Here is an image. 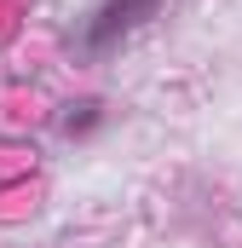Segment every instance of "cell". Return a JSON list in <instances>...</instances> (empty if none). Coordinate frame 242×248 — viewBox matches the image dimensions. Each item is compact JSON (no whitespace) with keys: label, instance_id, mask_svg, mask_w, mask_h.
<instances>
[{"label":"cell","instance_id":"cell-1","mask_svg":"<svg viewBox=\"0 0 242 248\" xmlns=\"http://www.w3.org/2000/svg\"><path fill=\"white\" fill-rule=\"evenodd\" d=\"M162 12V0H98L92 6V17L81 23V52L87 58H98V52H110V46H121L138 23H150Z\"/></svg>","mask_w":242,"mask_h":248},{"label":"cell","instance_id":"cell-2","mask_svg":"<svg viewBox=\"0 0 242 248\" xmlns=\"http://www.w3.org/2000/svg\"><path fill=\"white\" fill-rule=\"evenodd\" d=\"M98 122V104H92V98H87V104H69V116H63V133H69V139H75V133H87V127Z\"/></svg>","mask_w":242,"mask_h":248}]
</instances>
